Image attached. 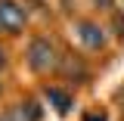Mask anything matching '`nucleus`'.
I'll return each mask as SVG.
<instances>
[{"instance_id":"f257e3e1","label":"nucleus","mask_w":124,"mask_h":121,"mask_svg":"<svg viewBox=\"0 0 124 121\" xmlns=\"http://www.w3.org/2000/svg\"><path fill=\"white\" fill-rule=\"evenodd\" d=\"M62 50L56 37H50L44 31L31 34L28 44H25V68L34 78H56V68L62 62Z\"/></svg>"},{"instance_id":"f03ea898","label":"nucleus","mask_w":124,"mask_h":121,"mask_svg":"<svg viewBox=\"0 0 124 121\" xmlns=\"http://www.w3.org/2000/svg\"><path fill=\"white\" fill-rule=\"evenodd\" d=\"M56 81L68 84L71 90L87 87V84L93 81L90 59H87L84 53H78V50H62V62H59V68H56Z\"/></svg>"},{"instance_id":"1a4fd4ad","label":"nucleus","mask_w":124,"mask_h":121,"mask_svg":"<svg viewBox=\"0 0 124 121\" xmlns=\"http://www.w3.org/2000/svg\"><path fill=\"white\" fill-rule=\"evenodd\" d=\"M6 68H9V50H6V47L0 44V75H3Z\"/></svg>"},{"instance_id":"9b49d317","label":"nucleus","mask_w":124,"mask_h":121,"mask_svg":"<svg viewBox=\"0 0 124 121\" xmlns=\"http://www.w3.org/2000/svg\"><path fill=\"white\" fill-rule=\"evenodd\" d=\"M93 3H102V9H108V13L115 9V0H93Z\"/></svg>"},{"instance_id":"39448f33","label":"nucleus","mask_w":124,"mask_h":121,"mask_svg":"<svg viewBox=\"0 0 124 121\" xmlns=\"http://www.w3.org/2000/svg\"><path fill=\"white\" fill-rule=\"evenodd\" d=\"M28 6L22 0H0V34L19 37L28 28Z\"/></svg>"},{"instance_id":"423d86ee","label":"nucleus","mask_w":124,"mask_h":121,"mask_svg":"<svg viewBox=\"0 0 124 121\" xmlns=\"http://www.w3.org/2000/svg\"><path fill=\"white\" fill-rule=\"evenodd\" d=\"M44 99L40 96H22L16 106H9L3 112V121H44Z\"/></svg>"},{"instance_id":"ddd939ff","label":"nucleus","mask_w":124,"mask_h":121,"mask_svg":"<svg viewBox=\"0 0 124 121\" xmlns=\"http://www.w3.org/2000/svg\"><path fill=\"white\" fill-rule=\"evenodd\" d=\"M0 121H3V115H0Z\"/></svg>"},{"instance_id":"20e7f679","label":"nucleus","mask_w":124,"mask_h":121,"mask_svg":"<svg viewBox=\"0 0 124 121\" xmlns=\"http://www.w3.org/2000/svg\"><path fill=\"white\" fill-rule=\"evenodd\" d=\"M75 93L68 84H62V81H44L40 84V99H44V106H50L59 118H68L71 112H75Z\"/></svg>"},{"instance_id":"6e6552de","label":"nucleus","mask_w":124,"mask_h":121,"mask_svg":"<svg viewBox=\"0 0 124 121\" xmlns=\"http://www.w3.org/2000/svg\"><path fill=\"white\" fill-rule=\"evenodd\" d=\"M81 121H112V118H108L106 112H99V109H90V112L81 115Z\"/></svg>"},{"instance_id":"7ed1b4c3","label":"nucleus","mask_w":124,"mask_h":121,"mask_svg":"<svg viewBox=\"0 0 124 121\" xmlns=\"http://www.w3.org/2000/svg\"><path fill=\"white\" fill-rule=\"evenodd\" d=\"M71 31H75L78 47H81L84 53H90V56L106 53L108 44H112V34H108V28L99 22V19H75Z\"/></svg>"},{"instance_id":"0eeeda50","label":"nucleus","mask_w":124,"mask_h":121,"mask_svg":"<svg viewBox=\"0 0 124 121\" xmlns=\"http://www.w3.org/2000/svg\"><path fill=\"white\" fill-rule=\"evenodd\" d=\"M106 28H108V34H112L115 40H124V6H115V9L108 13Z\"/></svg>"},{"instance_id":"9d476101","label":"nucleus","mask_w":124,"mask_h":121,"mask_svg":"<svg viewBox=\"0 0 124 121\" xmlns=\"http://www.w3.org/2000/svg\"><path fill=\"white\" fill-rule=\"evenodd\" d=\"M115 103H118V109H121V115H124V87H118V93H115Z\"/></svg>"},{"instance_id":"f8f14e48","label":"nucleus","mask_w":124,"mask_h":121,"mask_svg":"<svg viewBox=\"0 0 124 121\" xmlns=\"http://www.w3.org/2000/svg\"><path fill=\"white\" fill-rule=\"evenodd\" d=\"M0 96H3V81H0Z\"/></svg>"}]
</instances>
